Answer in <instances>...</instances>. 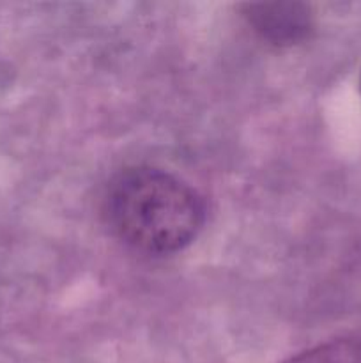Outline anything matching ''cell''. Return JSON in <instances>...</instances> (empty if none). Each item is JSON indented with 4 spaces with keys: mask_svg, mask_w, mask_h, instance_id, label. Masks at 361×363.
I'll return each instance as SVG.
<instances>
[{
    "mask_svg": "<svg viewBox=\"0 0 361 363\" xmlns=\"http://www.w3.org/2000/svg\"><path fill=\"white\" fill-rule=\"evenodd\" d=\"M244 16L255 32L275 45H294L306 38L311 28L306 7L294 2L248 4Z\"/></svg>",
    "mask_w": 361,
    "mask_h": 363,
    "instance_id": "2",
    "label": "cell"
},
{
    "mask_svg": "<svg viewBox=\"0 0 361 363\" xmlns=\"http://www.w3.org/2000/svg\"><path fill=\"white\" fill-rule=\"evenodd\" d=\"M283 363H361V340H333L303 351Z\"/></svg>",
    "mask_w": 361,
    "mask_h": 363,
    "instance_id": "3",
    "label": "cell"
},
{
    "mask_svg": "<svg viewBox=\"0 0 361 363\" xmlns=\"http://www.w3.org/2000/svg\"><path fill=\"white\" fill-rule=\"evenodd\" d=\"M110 233L147 255H170L195 241L205 204L193 186L156 167H130L113 176L103 197Z\"/></svg>",
    "mask_w": 361,
    "mask_h": 363,
    "instance_id": "1",
    "label": "cell"
}]
</instances>
